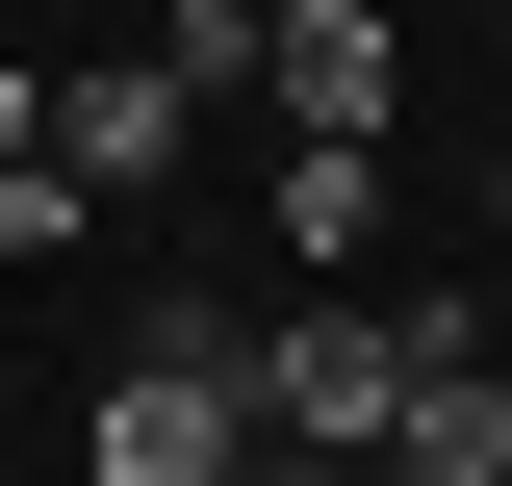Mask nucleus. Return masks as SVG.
<instances>
[{"label": "nucleus", "mask_w": 512, "mask_h": 486, "mask_svg": "<svg viewBox=\"0 0 512 486\" xmlns=\"http://www.w3.org/2000/svg\"><path fill=\"white\" fill-rule=\"evenodd\" d=\"M103 486H256V333L231 307H154L103 359V435H77Z\"/></svg>", "instance_id": "obj_1"}, {"label": "nucleus", "mask_w": 512, "mask_h": 486, "mask_svg": "<svg viewBox=\"0 0 512 486\" xmlns=\"http://www.w3.org/2000/svg\"><path fill=\"white\" fill-rule=\"evenodd\" d=\"M410 359H436V307H308V333H256V435L282 461H384L410 435Z\"/></svg>", "instance_id": "obj_2"}, {"label": "nucleus", "mask_w": 512, "mask_h": 486, "mask_svg": "<svg viewBox=\"0 0 512 486\" xmlns=\"http://www.w3.org/2000/svg\"><path fill=\"white\" fill-rule=\"evenodd\" d=\"M52 180H77V205H128V180H180V77H154V52L52 77Z\"/></svg>", "instance_id": "obj_3"}, {"label": "nucleus", "mask_w": 512, "mask_h": 486, "mask_svg": "<svg viewBox=\"0 0 512 486\" xmlns=\"http://www.w3.org/2000/svg\"><path fill=\"white\" fill-rule=\"evenodd\" d=\"M256 77H282V128H308V154H359V128H384V0H282V26H256Z\"/></svg>", "instance_id": "obj_4"}, {"label": "nucleus", "mask_w": 512, "mask_h": 486, "mask_svg": "<svg viewBox=\"0 0 512 486\" xmlns=\"http://www.w3.org/2000/svg\"><path fill=\"white\" fill-rule=\"evenodd\" d=\"M384 486H512V359H461V307H436V359H410V435H384Z\"/></svg>", "instance_id": "obj_5"}, {"label": "nucleus", "mask_w": 512, "mask_h": 486, "mask_svg": "<svg viewBox=\"0 0 512 486\" xmlns=\"http://www.w3.org/2000/svg\"><path fill=\"white\" fill-rule=\"evenodd\" d=\"M26 154H52V77H26V52H0V180H26Z\"/></svg>", "instance_id": "obj_6"}, {"label": "nucleus", "mask_w": 512, "mask_h": 486, "mask_svg": "<svg viewBox=\"0 0 512 486\" xmlns=\"http://www.w3.org/2000/svg\"><path fill=\"white\" fill-rule=\"evenodd\" d=\"M487 205H512V180H487Z\"/></svg>", "instance_id": "obj_7"}]
</instances>
